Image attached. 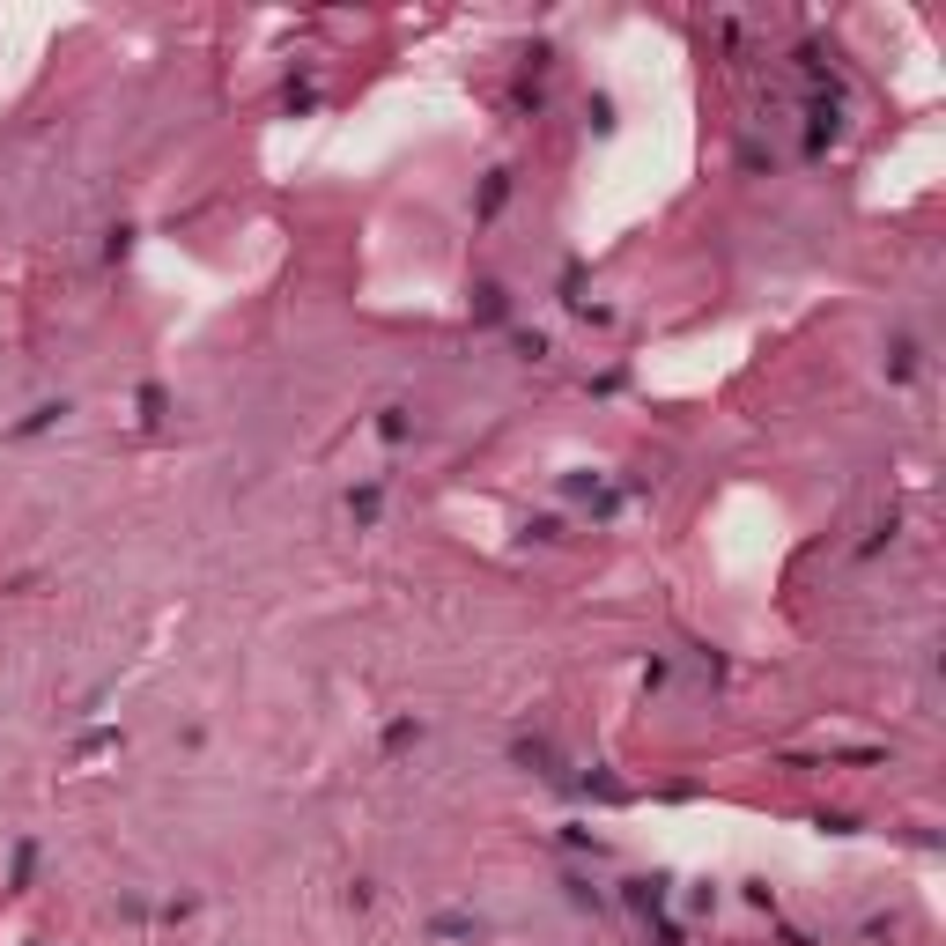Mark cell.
Returning <instances> with one entry per match:
<instances>
[{"label":"cell","mask_w":946,"mask_h":946,"mask_svg":"<svg viewBox=\"0 0 946 946\" xmlns=\"http://www.w3.org/2000/svg\"><path fill=\"white\" fill-rule=\"evenodd\" d=\"M377 503H385V496H377V481H370V488H355V496H348V510H355V518H363V525L377 518Z\"/></svg>","instance_id":"2"},{"label":"cell","mask_w":946,"mask_h":946,"mask_svg":"<svg viewBox=\"0 0 946 946\" xmlns=\"http://www.w3.org/2000/svg\"><path fill=\"white\" fill-rule=\"evenodd\" d=\"M52 422H67V400H45V407H30L23 422L8 429V437H37V429H52Z\"/></svg>","instance_id":"1"},{"label":"cell","mask_w":946,"mask_h":946,"mask_svg":"<svg viewBox=\"0 0 946 946\" xmlns=\"http://www.w3.org/2000/svg\"><path fill=\"white\" fill-rule=\"evenodd\" d=\"M466 932H481L473 917H437V939H466Z\"/></svg>","instance_id":"3"}]
</instances>
